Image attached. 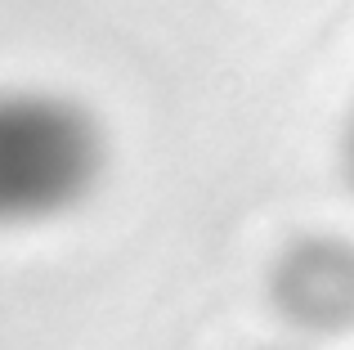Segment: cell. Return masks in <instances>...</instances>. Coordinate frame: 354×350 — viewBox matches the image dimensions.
Listing matches in <instances>:
<instances>
[{
  "label": "cell",
  "mask_w": 354,
  "mask_h": 350,
  "mask_svg": "<svg viewBox=\"0 0 354 350\" xmlns=\"http://www.w3.org/2000/svg\"><path fill=\"white\" fill-rule=\"evenodd\" d=\"M104 162L90 108L50 90H0V229L68 216L95 193Z\"/></svg>",
  "instance_id": "obj_1"
},
{
  "label": "cell",
  "mask_w": 354,
  "mask_h": 350,
  "mask_svg": "<svg viewBox=\"0 0 354 350\" xmlns=\"http://www.w3.org/2000/svg\"><path fill=\"white\" fill-rule=\"evenodd\" d=\"M274 301L292 324L337 333L354 324V243L314 234L292 243L274 265Z\"/></svg>",
  "instance_id": "obj_2"
},
{
  "label": "cell",
  "mask_w": 354,
  "mask_h": 350,
  "mask_svg": "<svg viewBox=\"0 0 354 350\" xmlns=\"http://www.w3.org/2000/svg\"><path fill=\"white\" fill-rule=\"evenodd\" d=\"M346 175H350V184H354V117H350V126H346Z\"/></svg>",
  "instance_id": "obj_3"
}]
</instances>
